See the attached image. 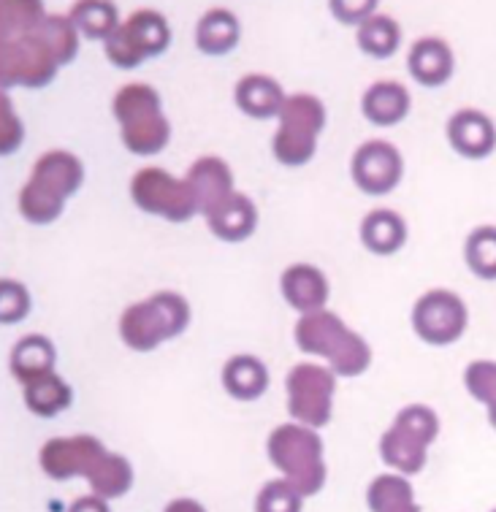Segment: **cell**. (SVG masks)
<instances>
[{"instance_id": "8", "label": "cell", "mask_w": 496, "mask_h": 512, "mask_svg": "<svg viewBox=\"0 0 496 512\" xmlns=\"http://www.w3.org/2000/svg\"><path fill=\"white\" fill-rule=\"evenodd\" d=\"M326 128V106L309 93L291 95L280 112V128L274 133V158L282 166H307L315 158L318 136Z\"/></svg>"}, {"instance_id": "12", "label": "cell", "mask_w": 496, "mask_h": 512, "mask_svg": "<svg viewBox=\"0 0 496 512\" xmlns=\"http://www.w3.org/2000/svg\"><path fill=\"white\" fill-rule=\"evenodd\" d=\"M412 331L426 345H453L467 331V304L453 290H429L412 307Z\"/></svg>"}, {"instance_id": "40", "label": "cell", "mask_w": 496, "mask_h": 512, "mask_svg": "<svg viewBox=\"0 0 496 512\" xmlns=\"http://www.w3.org/2000/svg\"><path fill=\"white\" fill-rule=\"evenodd\" d=\"M488 420H491V426L496 429V407H494V410H488Z\"/></svg>"}, {"instance_id": "19", "label": "cell", "mask_w": 496, "mask_h": 512, "mask_svg": "<svg viewBox=\"0 0 496 512\" xmlns=\"http://www.w3.org/2000/svg\"><path fill=\"white\" fill-rule=\"evenodd\" d=\"M407 68L412 79L423 87H440L453 76V52L442 38L426 36L412 44Z\"/></svg>"}, {"instance_id": "20", "label": "cell", "mask_w": 496, "mask_h": 512, "mask_svg": "<svg viewBox=\"0 0 496 512\" xmlns=\"http://www.w3.org/2000/svg\"><path fill=\"white\" fill-rule=\"evenodd\" d=\"M236 106L253 120H269L280 117L282 106L288 101V95L282 93V87L266 74H247L236 84Z\"/></svg>"}, {"instance_id": "3", "label": "cell", "mask_w": 496, "mask_h": 512, "mask_svg": "<svg viewBox=\"0 0 496 512\" xmlns=\"http://www.w3.org/2000/svg\"><path fill=\"white\" fill-rule=\"evenodd\" d=\"M293 336L301 353L326 358L328 369L337 377H358L372 364V347L366 345L364 336L350 331L345 320L328 309L301 315Z\"/></svg>"}, {"instance_id": "33", "label": "cell", "mask_w": 496, "mask_h": 512, "mask_svg": "<svg viewBox=\"0 0 496 512\" xmlns=\"http://www.w3.org/2000/svg\"><path fill=\"white\" fill-rule=\"evenodd\" d=\"M464 385L467 391L486 404V410L496 407V361H475L464 372Z\"/></svg>"}, {"instance_id": "25", "label": "cell", "mask_w": 496, "mask_h": 512, "mask_svg": "<svg viewBox=\"0 0 496 512\" xmlns=\"http://www.w3.org/2000/svg\"><path fill=\"white\" fill-rule=\"evenodd\" d=\"M361 242L375 255H394L407 242V223L391 209H375L361 223Z\"/></svg>"}, {"instance_id": "4", "label": "cell", "mask_w": 496, "mask_h": 512, "mask_svg": "<svg viewBox=\"0 0 496 512\" xmlns=\"http://www.w3.org/2000/svg\"><path fill=\"white\" fill-rule=\"evenodd\" d=\"M112 112L120 122L122 144L128 152L150 158L166 149L171 125L160 109V95L150 84H128L114 95Z\"/></svg>"}, {"instance_id": "15", "label": "cell", "mask_w": 496, "mask_h": 512, "mask_svg": "<svg viewBox=\"0 0 496 512\" xmlns=\"http://www.w3.org/2000/svg\"><path fill=\"white\" fill-rule=\"evenodd\" d=\"M450 147L467 160H483L496 149V128L478 109H461L448 120Z\"/></svg>"}, {"instance_id": "34", "label": "cell", "mask_w": 496, "mask_h": 512, "mask_svg": "<svg viewBox=\"0 0 496 512\" xmlns=\"http://www.w3.org/2000/svg\"><path fill=\"white\" fill-rule=\"evenodd\" d=\"M30 312V293L28 288L17 280L0 282V320L11 326L25 320Z\"/></svg>"}, {"instance_id": "24", "label": "cell", "mask_w": 496, "mask_h": 512, "mask_svg": "<svg viewBox=\"0 0 496 512\" xmlns=\"http://www.w3.org/2000/svg\"><path fill=\"white\" fill-rule=\"evenodd\" d=\"M242 38L239 19L228 9L206 11L196 25V47L209 57H223L234 52L236 44Z\"/></svg>"}, {"instance_id": "22", "label": "cell", "mask_w": 496, "mask_h": 512, "mask_svg": "<svg viewBox=\"0 0 496 512\" xmlns=\"http://www.w3.org/2000/svg\"><path fill=\"white\" fill-rule=\"evenodd\" d=\"M55 358V345L49 342L47 336H22L17 345H14V350H11V374L22 385H30V382H36L55 372Z\"/></svg>"}, {"instance_id": "39", "label": "cell", "mask_w": 496, "mask_h": 512, "mask_svg": "<svg viewBox=\"0 0 496 512\" xmlns=\"http://www.w3.org/2000/svg\"><path fill=\"white\" fill-rule=\"evenodd\" d=\"M388 512H421V507L412 502V504H404V507H396V510H388Z\"/></svg>"}, {"instance_id": "26", "label": "cell", "mask_w": 496, "mask_h": 512, "mask_svg": "<svg viewBox=\"0 0 496 512\" xmlns=\"http://www.w3.org/2000/svg\"><path fill=\"white\" fill-rule=\"evenodd\" d=\"M71 401H74L71 385L55 372L25 385V404L38 418H57L71 407Z\"/></svg>"}, {"instance_id": "29", "label": "cell", "mask_w": 496, "mask_h": 512, "mask_svg": "<svg viewBox=\"0 0 496 512\" xmlns=\"http://www.w3.org/2000/svg\"><path fill=\"white\" fill-rule=\"evenodd\" d=\"M358 47L361 52L377 60L394 57L399 44H402V28L394 17L388 14H375L372 19H366L364 25L358 28Z\"/></svg>"}, {"instance_id": "36", "label": "cell", "mask_w": 496, "mask_h": 512, "mask_svg": "<svg viewBox=\"0 0 496 512\" xmlns=\"http://www.w3.org/2000/svg\"><path fill=\"white\" fill-rule=\"evenodd\" d=\"M331 11H334V17H339L347 25H356L358 22V28H361L366 19H372L377 14V3H356V6H350V3H331Z\"/></svg>"}, {"instance_id": "28", "label": "cell", "mask_w": 496, "mask_h": 512, "mask_svg": "<svg viewBox=\"0 0 496 512\" xmlns=\"http://www.w3.org/2000/svg\"><path fill=\"white\" fill-rule=\"evenodd\" d=\"M68 19L74 22V28L87 38H101L109 41L114 30L120 28V11L106 0H82L74 9L68 11Z\"/></svg>"}, {"instance_id": "1", "label": "cell", "mask_w": 496, "mask_h": 512, "mask_svg": "<svg viewBox=\"0 0 496 512\" xmlns=\"http://www.w3.org/2000/svg\"><path fill=\"white\" fill-rule=\"evenodd\" d=\"M0 11V84L47 87L79 52V30L36 0H3Z\"/></svg>"}, {"instance_id": "13", "label": "cell", "mask_w": 496, "mask_h": 512, "mask_svg": "<svg viewBox=\"0 0 496 512\" xmlns=\"http://www.w3.org/2000/svg\"><path fill=\"white\" fill-rule=\"evenodd\" d=\"M350 174H353L356 187H361L366 196H385L402 182L404 160L394 144L366 141L353 155Z\"/></svg>"}, {"instance_id": "30", "label": "cell", "mask_w": 496, "mask_h": 512, "mask_svg": "<svg viewBox=\"0 0 496 512\" xmlns=\"http://www.w3.org/2000/svg\"><path fill=\"white\" fill-rule=\"evenodd\" d=\"M464 261L480 280H496V225H483L469 233Z\"/></svg>"}, {"instance_id": "18", "label": "cell", "mask_w": 496, "mask_h": 512, "mask_svg": "<svg viewBox=\"0 0 496 512\" xmlns=\"http://www.w3.org/2000/svg\"><path fill=\"white\" fill-rule=\"evenodd\" d=\"M206 225L209 231L215 233L217 239L223 242H244L255 233V225H258V209L250 198L244 193H234V196L223 201L220 206H215L209 215H206Z\"/></svg>"}, {"instance_id": "32", "label": "cell", "mask_w": 496, "mask_h": 512, "mask_svg": "<svg viewBox=\"0 0 496 512\" xmlns=\"http://www.w3.org/2000/svg\"><path fill=\"white\" fill-rule=\"evenodd\" d=\"M304 496L288 480H269L258 491L255 512H301Z\"/></svg>"}, {"instance_id": "7", "label": "cell", "mask_w": 496, "mask_h": 512, "mask_svg": "<svg viewBox=\"0 0 496 512\" xmlns=\"http://www.w3.org/2000/svg\"><path fill=\"white\" fill-rule=\"evenodd\" d=\"M437 437H440L437 412L423 404H410L396 415L391 429L380 439V456L402 475H418L426 466V450Z\"/></svg>"}, {"instance_id": "41", "label": "cell", "mask_w": 496, "mask_h": 512, "mask_svg": "<svg viewBox=\"0 0 496 512\" xmlns=\"http://www.w3.org/2000/svg\"><path fill=\"white\" fill-rule=\"evenodd\" d=\"M491 512H496V510H491Z\"/></svg>"}, {"instance_id": "5", "label": "cell", "mask_w": 496, "mask_h": 512, "mask_svg": "<svg viewBox=\"0 0 496 512\" xmlns=\"http://www.w3.org/2000/svg\"><path fill=\"white\" fill-rule=\"evenodd\" d=\"M266 453L301 496H315L323 491L328 469L323 461V439L318 437V431L301 423L277 426L269 434Z\"/></svg>"}, {"instance_id": "6", "label": "cell", "mask_w": 496, "mask_h": 512, "mask_svg": "<svg viewBox=\"0 0 496 512\" xmlns=\"http://www.w3.org/2000/svg\"><path fill=\"white\" fill-rule=\"evenodd\" d=\"M190 323V304L179 293L163 290L136 301L120 317V336L136 353H150L160 342L179 336Z\"/></svg>"}, {"instance_id": "16", "label": "cell", "mask_w": 496, "mask_h": 512, "mask_svg": "<svg viewBox=\"0 0 496 512\" xmlns=\"http://www.w3.org/2000/svg\"><path fill=\"white\" fill-rule=\"evenodd\" d=\"M188 185L193 187L198 201V212L201 215H209L215 206H220L223 201L234 196V174L228 163L215 155H206V158H198L188 171Z\"/></svg>"}, {"instance_id": "17", "label": "cell", "mask_w": 496, "mask_h": 512, "mask_svg": "<svg viewBox=\"0 0 496 512\" xmlns=\"http://www.w3.org/2000/svg\"><path fill=\"white\" fill-rule=\"evenodd\" d=\"M282 296L291 304L293 309H299L301 315H309V312H320L326 307L328 301V280L326 274L309 263H296L291 269H285L282 274Z\"/></svg>"}, {"instance_id": "2", "label": "cell", "mask_w": 496, "mask_h": 512, "mask_svg": "<svg viewBox=\"0 0 496 512\" xmlns=\"http://www.w3.org/2000/svg\"><path fill=\"white\" fill-rule=\"evenodd\" d=\"M82 182H85L82 160L66 149H52L36 160L28 185L19 193V212L33 225L55 223L63 215L66 201L76 196Z\"/></svg>"}, {"instance_id": "21", "label": "cell", "mask_w": 496, "mask_h": 512, "mask_svg": "<svg viewBox=\"0 0 496 512\" xmlns=\"http://www.w3.org/2000/svg\"><path fill=\"white\" fill-rule=\"evenodd\" d=\"M361 112L372 125L391 128L410 114V93L399 82H375L361 98Z\"/></svg>"}, {"instance_id": "10", "label": "cell", "mask_w": 496, "mask_h": 512, "mask_svg": "<svg viewBox=\"0 0 496 512\" xmlns=\"http://www.w3.org/2000/svg\"><path fill=\"white\" fill-rule=\"evenodd\" d=\"M131 198L147 215H158L169 223H188L198 215V201L188 179L171 177L158 166L141 168L131 179Z\"/></svg>"}, {"instance_id": "9", "label": "cell", "mask_w": 496, "mask_h": 512, "mask_svg": "<svg viewBox=\"0 0 496 512\" xmlns=\"http://www.w3.org/2000/svg\"><path fill=\"white\" fill-rule=\"evenodd\" d=\"M169 44V19L158 11L144 9L131 14V19H125L109 41H103V52L112 66L131 71V68H139L144 60L163 55Z\"/></svg>"}, {"instance_id": "23", "label": "cell", "mask_w": 496, "mask_h": 512, "mask_svg": "<svg viewBox=\"0 0 496 512\" xmlns=\"http://www.w3.org/2000/svg\"><path fill=\"white\" fill-rule=\"evenodd\" d=\"M223 388L236 401L261 399L269 388V369L255 355H234L223 366Z\"/></svg>"}, {"instance_id": "35", "label": "cell", "mask_w": 496, "mask_h": 512, "mask_svg": "<svg viewBox=\"0 0 496 512\" xmlns=\"http://www.w3.org/2000/svg\"><path fill=\"white\" fill-rule=\"evenodd\" d=\"M22 136H25V128H22V122L17 120V114L11 109L9 98L3 95L0 98V144H3V155H11V152H17L19 144H22Z\"/></svg>"}, {"instance_id": "14", "label": "cell", "mask_w": 496, "mask_h": 512, "mask_svg": "<svg viewBox=\"0 0 496 512\" xmlns=\"http://www.w3.org/2000/svg\"><path fill=\"white\" fill-rule=\"evenodd\" d=\"M106 456V447L101 439L90 434H76V437H55L41 447V469L52 480H71V477H87L93 466Z\"/></svg>"}, {"instance_id": "27", "label": "cell", "mask_w": 496, "mask_h": 512, "mask_svg": "<svg viewBox=\"0 0 496 512\" xmlns=\"http://www.w3.org/2000/svg\"><path fill=\"white\" fill-rule=\"evenodd\" d=\"M90 491L101 499H120L133 488V466L131 461L120 453H109L93 466V472L87 475Z\"/></svg>"}, {"instance_id": "37", "label": "cell", "mask_w": 496, "mask_h": 512, "mask_svg": "<svg viewBox=\"0 0 496 512\" xmlns=\"http://www.w3.org/2000/svg\"><path fill=\"white\" fill-rule=\"evenodd\" d=\"M68 512H112V510H109L106 499L90 494V496H82V499H76V502L68 507Z\"/></svg>"}, {"instance_id": "11", "label": "cell", "mask_w": 496, "mask_h": 512, "mask_svg": "<svg viewBox=\"0 0 496 512\" xmlns=\"http://www.w3.org/2000/svg\"><path fill=\"white\" fill-rule=\"evenodd\" d=\"M288 391V412L301 426L320 429L328 426L334 415V391H337V374L318 364L293 366L285 377Z\"/></svg>"}, {"instance_id": "38", "label": "cell", "mask_w": 496, "mask_h": 512, "mask_svg": "<svg viewBox=\"0 0 496 512\" xmlns=\"http://www.w3.org/2000/svg\"><path fill=\"white\" fill-rule=\"evenodd\" d=\"M163 512H206L204 504H198L196 499H174Z\"/></svg>"}, {"instance_id": "31", "label": "cell", "mask_w": 496, "mask_h": 512, "mask_svg": "<svg viewBox=\"0 0 496 512\" xmlns=\"http://www.w3.org/2000/svg\"><path fill=\"white\" fill-rule=\"evenodd\" d=\"M415 502V491L402 475H377L366 488V504L372 512H388Z\"/></svg>"}]
</instances>
